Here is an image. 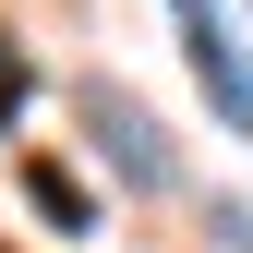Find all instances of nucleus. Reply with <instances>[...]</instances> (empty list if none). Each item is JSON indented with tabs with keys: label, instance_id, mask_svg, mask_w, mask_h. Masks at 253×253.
Instances as JSON below:
<instances>
[{
	"label": "nucleus",
	"instance_id": "nucleus-2",
	"mask_svg": "<svg viewBox=\"0 0 253 253\" xmlns=\"http://www.w3.org/2000/svg\"><path fill=\"white\" fill-rule=\"evenodd\" d=\"M84 121H97V145L121 157V181H133V193H169V181H181V157L157 145V121L121 97V84H84Z\"/></svg>",
	"mask_w": 253,
	"mask_h": 253
},
{
	"label": "nucleus",
	"instance_id": "nucleus-4",
	"mask_svg": "<svg viewBox=\"0 0 253 253\" xmlns=\"http://www.w3.org/2000/svg\"><path fill=\"white\" fill-rule=\"evenodd\" d=\"M24 97H37V60L12 48V24H0V133H12V109H24Z\"/></svg>",
	"mask_w": 253,
	"mask_h": 253
},
{
	"label": "nucleus",
	"instance_id": "nucleus-5",
	"mask_svg": "<svg viewBox=\"0 0 253 253\" xmlns=\"http://www.w3.org/2000/svg\"><path fill=\"white\" fill-rule=\"evenodd\" d=\"M0 253H12V241H0Z\"/></svg>",
	"mask_w": 253,
	"mask_h": 253
},
{
	"label": "nucleus",
	"instance_id": "nucleus-3",
	"mask_svg": "<svg viewBox=\"0 0 253 253\" xmlns=\"http://www.w3.org/2000/svg\"><path fill=\"white\" fill-rule=\"evenodd\" d=\"M24 193H37L48 229H84V193H73V169H60V157H24Z\"/></svg>",
	"mask_w": 253,
	"mask_h": 253
},
{
	"label": "nucleus",
	"instance_id": "nucleus-1",
	"mask_svg": "<svg viewBox=\"0 0 253 253\" xmlns=\"http://www.w3.org/2000/svg\"><path fill=\"white\" fill-rule=\"evenodd\" d=\"M169 12H181V60H193V84L217 97V121L253 145V60H241V37H229V12H217V0H169Z\"/></svg>",
	"mask_w": 253,
	"mask_h": 253
}]
</instances>
